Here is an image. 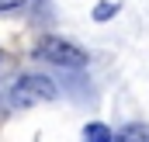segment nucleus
Segmentation results:
<instances>
[{
  "label": "nucleus",
  "instance_id": "f257e3e1",
  "mask_svg": "<svg viewBox=\"0 0 149 142\" xmlns=\"http://www.w3.org/2000/svg\"><path fill=\"white\" fill-rule=\"evenodd\" d=\"M56 97H59L56 83H52L49 76H42V73H24L21 80H14V87H10V94H7V101L14 107L49 104V101H56Z\"/></svg>",
  "mask_w": 149,
  "mask_h": 142
},
{
  "label": "nucleus",
  "instance_id": "f03ea898",
  "mask_svg": "<svg viewBox=\"0 0 149 142\" xmlns=\"http://www.w3.org/2000/svg\"><path fill=\"white\" fill-rule=\"evenodd\" d=\"M38 56L42 59H49V63H56V66H83L87 63V56H83V49H76L73 42H66V38H56V35H49V38H42L38 42Z\"/></svg>",
  "mask_w": 149,
  "mask_h": 142
},
{
  "label": "nucleus",
  "instance_id": "7ed1b4c3",
  "mask_svg": "<svg viewBox=\"0 0 149 142\" xmlns=\"http://www.w3.org/2000/svg\"><path fill=\"white\" fill-rule=\"evenodd\" d=\"M111 142H149V125H128V128H121Z\"/></svg>",
  "mask_w": 149,
  "mask_h": 142
},
{
  "label": "nucleus",
  "instance_id": "20e7f679",
  "mask_svg": "<svg viewBox=\"0 0 149 142\" xmlns=\"http://www.w3.org/2000/svg\"><path fill=\"white\" fill-rule=\"evenodd\" d=\"M111 128L108 125H101V121H90L87 128H83V142H111Z\"/></svg>",
  "mask_w": 149,
  "mask_h": 142
},
{
  "label": "nucleus",
  "instance_id": "39448f33",
  "mask_svg": "<svg viewBox=\"0 0 149 142\" xmlns=\"http://www.w3.org/2000/svg\"><path fill=\"white\" fill-rule=\"evenodd\" d=\"M114 10H118V3H97V7H94V17H97V21H108Z\"/></svg>",
  "mask_w": 149,
  "mask_h": 142
},
{
  "label": "nucleus",
  "instance_id": "423d86ee",
  "mask_svg": "<svg viewBox=\"0 0 149 142\" xmlns=\"http://www.w3.org/2000/svg\"><path fill=\"white\" fill-rule=\"evenodd\" d=\"M24 3H28V0H0V14H3V10H14V7H24Z\"/></svg>",
  "mask_w": 149,
  "mask_h": 142
},
{
  "label": "nucleus",
  "instance_id": "0eeeda50",
  "mask_svg": "<svg viewBox=\"0 0 149 142\" xmlns=\"http://www.w3.org/2000/svg\"><path fill=\"white\" fill-rule=\"evenodd\" d=\"M0 59H3V52H0Z\"/></svg>",
  "mask_w": 149,
  "mask_h": 142
}]
</instances>
